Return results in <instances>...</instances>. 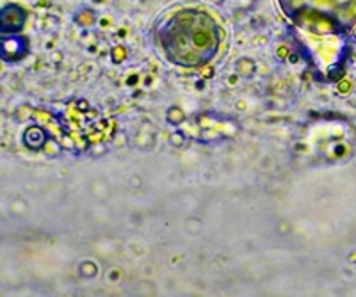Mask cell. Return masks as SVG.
<instances>
[{
	"instance_id": "6da1fadb",
	"label": "cell",
	"mask_w": 356,
	"mask_h": 297,
	"mask_svg": "<svg viewBox=\"0 0 356 297\" xmlns=\"http://www.w3.org/2000/svg\"><path fill=\"white\" fill-rule=\"evenodd\" d=\"M221 27L207 11L182 7L159 29V40L166 57L175 64L198 66L218 52Z\"/></svg>"
},
{
	"instance_id": "7a4b0ae2",
	"label": "cell",
	"mask_w": 356,
	"mask_h": 297,
	"mask_svg": "<svg viewBox=\"0 0 356 297\" xmlns=\"http://www.w3.org/2000/svg\"><path fill=\"white\" fill-rule=\"evenodd\" d=\"M283 13L301 27L338 25L356 13V0H280Z\"/></svg>"
},
{
	"instance_id": "3957f363",
	"label": "cell",
	"mask_w": 356,
	"mask_h": 297,
	"mask_svg": "<svg viewBox=\"0 0 356 297\" xmlns=\"http://www.w3.org/2000/svg\"><path fill=\"white\" fill-rule=\"evenodd\" d=\"M27 13L18 4H9L0 9V32L16 34L25 25Z\"/></svg>"
},
{
	"instance_id": "277c9868",
	"label": "cell",
	"mask_w": 356,
	"mask_h": 297,
	"mask_svg": "<svg viewBox=\"0 0 356 297\" xmlns=\"http://www.w3.org/2000/svg\"><path fill=\"white\" fill-rule=\"evenodd\" d=\"M27 53V41L16 34L0 36V57L18 61Z\"/></svg>"
}]
</instances>
